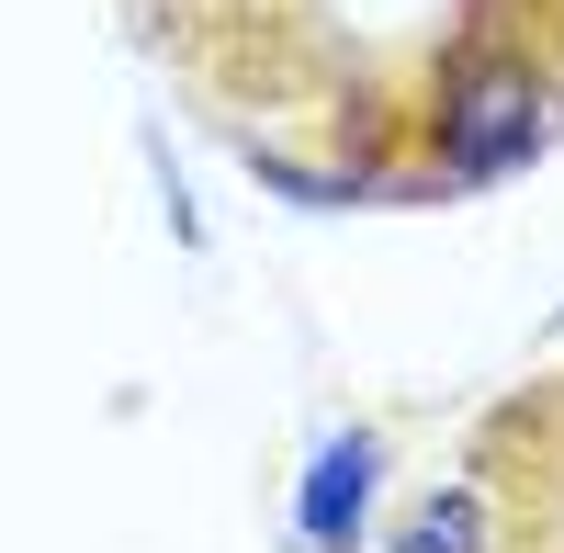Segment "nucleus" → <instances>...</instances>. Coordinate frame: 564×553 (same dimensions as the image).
Returning <instances> with one entry per match:
<instances>
[{"label":"nucleus","mask_w":564,"mask_h":553,"mask_svg":"<svg viewBox=\"0 0 564 553\" xmlns=\"http://www.w3.org/2000/svg\"><path fill=\"white\" fill-rule=\"evenodd\" d=\"M463 497L486 520V553H564V361L475 419Z\"/></svg>","instance_id":"f257e3e1"}]
</instances>
